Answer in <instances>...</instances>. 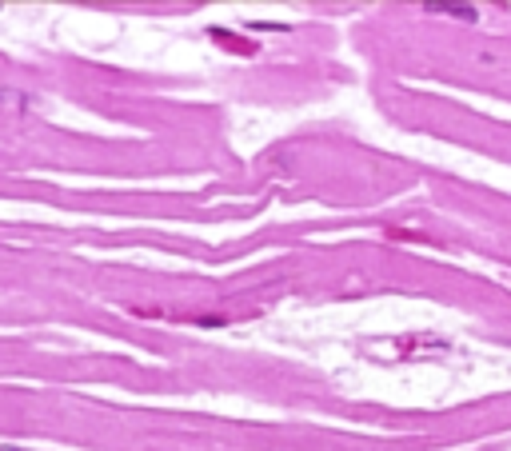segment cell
Returning <instances> with one entry per match:
<instances>
[{
  "label": "cell",
  "instance_id": "cell-1",
  "mask_svg": "<svg viewBox=\"0 0 511 451\" xmlns=\"http://www.w3.org/2000/svg\"><path fill=\"white\" fill-rule=\"evenodd\" d=\"M423 9H428V12H440V16H455V21H475V16H480L471 4H440V0H428Z\"/></svg>",
  "mask_w": 511,
  "mask_h": 451
},
{
  "label": "cell",
  "instance_id": "cell-2",
  "mask_svg": "<svg viewBox=\"0 0 511 451\" xmlns=\"http://www.w3.org/2000/svg\"><path fill=\"white\" fill-rule=\"evenodd\" d=\"M32 96L29 92H16V88H0V108L4 112H29Z\"/></svg>",
  "mask_w": 511,
  "mask_h": 451
}]
</instances>
